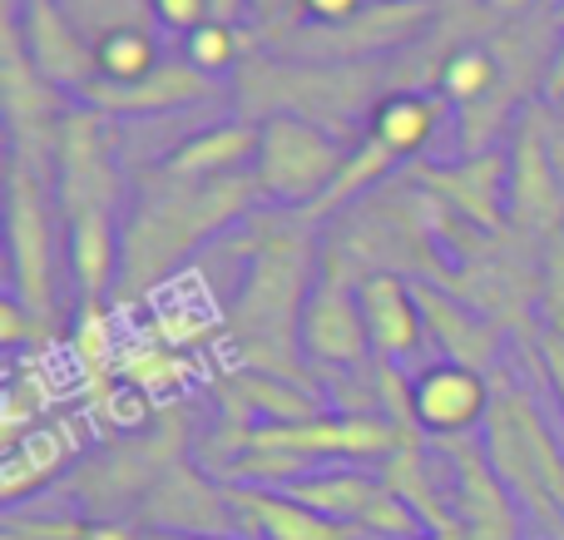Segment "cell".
<instances>
[{
  "label": "cell",
  "instance_id": "8fae6325",
  "mask_svg": "<svg viewBox=\"0 0 564 540\" xmlns=\"http://www.w3.org/2000/svg\"><path fill=\"white\" fill-rule=\"evenodd\" d=\"M367 353L371 337H367V317H361L357 283L317 273V288H312L307 307H302V357H307V367H322V377L361 372Z\"/></svg>",
  "mask_w": 564,
  "mask_h": 540
},
{
  "label": "cell",
  "instance_id": "44dd1931",
  "mask_svg": "<svg viewBox=\"0 0 564 540\" xmlns=\"http://www.w3.org/2000/svg\"><path fill=\"white\" fill-rule=\"evenodd\" d=\"M228 501H234L243 536L253 540H357V531L327 521L307 501L273 492V486H228Z\"/></svg>",
  "mask_w": 564,
  "mask_h": 540
},
{
  "label": "cell",
  "instance_id": "83f0119b",
  "mask_svg": "<svg viewBox=\"0 0 564 540\" xmlns=\"http://www.w3.org/2000/svg\"><path fill=\"white\" fill-rule=\"evenodd\" d=\"M45 407H50V392H45L40 367H20V372H10L6 397H0V452L15 446L25 432H35V426L45 422Z\"/></svg>",
  "mask_w": 564,
  "mask_h": 540
},
{
  "label": "cell",
  "instance_id": "d6986e66",
  "mask_svg": "<svg viewBox=\"0 0 564 540\" xmlns=\"http://www.w3.org/2000/svg\"><path fill=\"white\" fill-rule=\"evenodd\" d=\"M357 298H361V317H367L371 353H377L381 363H406V357H416L421 347L431 343L426 317H421V303H416V288L401 273L367 278V283H357Z\"/></svg>",
  "mask_w": 564,
  "mask_h": 540
},
{
  "label": "cell",
  "instance_id": "4316f807",
  "mask_svg": "<svg viewBox=\"0 0 564 540\" xmlns=\"http://www.w3.org/2000/svg\"><path fill=\"white\" fill-rule=\"evenodd\" d=\"M119 377L159 402V397H174V392H184V387L194 382V363L184 357V347L164 343V337L154 333V337H144V343H129L124 347Z\"/></svg>",
  "mask_w": 564,
  "mask_h": 540
},
{
  "label": "cell",
  "instance_id": "5b68a950",
  "mask_svg": "<svg viewBox=\"0 0 564 540\" xmlns=\"http://www.w3.org/2000/svg\"><path fill=\"white\" fill-rule=\"evenodd\" d=\"M0 109H6V129H10V159L30 164L35 174L55 169L59 125H65L69 105L65 89L50 85L40 75V65L30 60L15 0H6V15H0Z\"/></svg>",
  "mask_w": 564,
  "mask_h": 540
},
{
  "label": "cell",
  "instance_id": "2e32d148",
  "mask_svg": "<svg viewBox=\"0 0 564 540\" xmlns=\"http://www.w3.org/2000/svg\"><path fill=\"white\" fill-rule=\"evenodd\" d=\"M218 412H224V432H253L263 422H307L322 417L317 387H297L288 377L258 372V367H234L214 382Z\"/></svg>",
  "mask_w": 564,
  "mask_h": 540
},
{
  "label": "cell",
  "instance_id": "9a60e30c",
  "mask_svg": "<svg viewBox=\"0 0 564 540\" xmlns=\"http://www.w3.org/2000/svg\"><path fill=\"white\" fill-rule=\"evenodd\" d=\"M490 397H496V382H486V372L460 367V363H426L416 377H411L416 422L431 442L470 436L476 426H486Z\"/></svg>",
  "mask_w": 564,
  "mask_h": 540
},
{
  "label": "cell",
  "instance_id": "836d02e7",
  "mask_svg": "<svg viewBox=\"0 0 564 540\" xmlns=\"http://www.w3.org/2000/svg\"><path fill=\"white\" fill-rule=\"evenodd\" d=\"M85 540H149V531H134V526H124V521H89Z\"/></svg>",
  "mask_w": 564,
  "mask_h": 540
},
{
  "label": "cell",
  "instance_id": "7402d4cb",
  "mask_svg": "<svg viewBox=\"0 0 564 540\" xmlns=\"http://www.w3.org/2000/svg\"><path fill=\"white\" fill-rule=\"evenodd\" d=\"M258 144H263V125H253V119H228V125L198 129L184 144H174L164 154V164L178 169V174H198V179L253 174Z\"/></svg>",
  "mask_w": 564,
  "mask_h": 540
},
{
  "label": "cell",
  "instance_id": "7c38bea8",
  "mask_svg": "<svg viewBox=\"0 0 564 540\" xmlns=\"http://www.w3.org/2000/svg\"><path fill=\"white\" fill-rule=\"evenodd\" d=\"M139 521L149 526V536H228V531H243L234 501H228V486H214L188 462H174L154 486H149V496L139 501Z\"/></svg>",
  "mask_w": 564,
  "mask_h": 540
},
{
  "label": "cell",
  "instance_id": "4fadbf2b",
  "mask_svg": "<svg viewBox=\"0 0 564 540\" xmlns=\"http://www.w3.org/2000/svg\"><path fill=\"white\" fill-rule=\"evenodd\" d=\"M441 456L451 462V516H456L466 531H476L480 540H516V496L506 492V482L496 476L486 456V442L470 436H446Z\"/></svg>",
  "mask_w": 564,
  "mask_h": 540
},
{
  "label": "cell",
  "instance_id": "d590c367",
  "mask_svg": "<svg viewBox=\"0 0 564 540\" xmlns=\"http://www.w3.org/2000/svg\"><path fill=\"white\" fill-rule=\"evenodd\" d=\"M149 540H234V536H149Z\"/></svg>",
  "mask_w": 564,
  "mask_h": 540
},
{
  "label": "cell",
  "instance_id": "30bf717a",
  "mask_svg": "<svg viewBox=\"0 0 564 540\" xmlns=\"http://www.w3.org/2000/svg\"><path fill=\"white\" fill-rule=\"evenodd\" d=\"M411 184L426 198H436L451 218L480 228V234L510 228V154H500V149L466 154L460 164H416Z\"/></svg>",
  "mask_w": 564,
  "mask_h": 540
},
{
  "label": "cell",
  "instance_id": "d6a6232c",
  "mask_svg": "<svg viewBox=\"0 0 564 540\" xmlns=\"http://www.w3.org/2000/svg\"><path fill=\"white\" fill-rule=\"evenodd\" d=\"M253 15V0H208V20H224V25H243Z\"/></svg>",
  "mask_w": 564,
  "mask_h": 540
},
{
  "label": "cell",
  "instance_id": "5bb4252c",
  "mask_svg": "<svg viewBox=\"0 0 564 540\" xmlns=\"http://www.w3.org/2000/svg\"><path fill=\"white\" fill-rule=\"evenodd\" d=\"M416 288L421 317H426V337L436 343L441 363H460L476 367V372H496L500 353H506V327L496 317H486L480 307H470L466 298H456L451 288L426 283V278H411Z\"/></svg>",
  "mask_w": 564,
  "mask_h": 540
},
{
  "label": "cell",
  "instance_id": "ffe728a7",
  "mask_svg": "<svg viewBox=\"0 0 564 540\" xmlns=\"http://www.w3.org/2000/svg\"><path fill=\"white\" fill-rule=\"evenodd\" d=\"M79 456V436L75 422L55 417V422H40L35 432H25L15 446L0 452V501L15 511L25 496H35L40 486H50L69 462Z\"/></svg>",
  "mask_w": 564,
  "mask_h": 540
},
{
  "label": "cell",
  "instance_id": "9c48e42d",
  "mask_svg": "<svg viewBox=\"0 0 564 540\" xmlns=\"http://www.w3.org/2000/svg\"><path fill=\"white\" fill-rule=\"evenodd\" d=\"M510 228L540 238V244L564 228V174L555 149H550L545 105H530L516 129V149H510Z\"/></svg>",
  "mask_w": 564,
  "mask_h": 540
},
{
  "label": "cell",
  "instance_id": "7a4b0ae2",
  "mask_svg": "<svg viewBox=\"0 0 564 540\" xmlns=\"http://www.w3.org/2000/svg\"><path fill=\"white\" fill-rule=\"evenodd\" d=\"M263 198L253 174H228V179H198L178 174L164 159L134 174V198L124 208V228H119V283L115 293L124 303L154 298L188 253L214 244L234 224L253 218V204Z\"/></svg>",
  "mask_w": 564,
  "mask_h": 540
},
{
  "label": "cell",
  "instance_id": "484cf974",
  "mask_svg": "<svg viewBox=\"0 0 564 540\" xmlns=\"http://www.w3.org/2000/svg\"><path fill=\"white\" fill-rule=\"evenodd\" d=\"M159 65H164V50L149 25H115L95 35V79L105 85H134V79L154 75Z\"/></svg>",
  "mask_w": 564,
  "mask_h": 540
},
{
  "label": "cell",
  "instance_id": "277c9868",
  "mask_svg": "<svg viewBox=\"0 0 564 540\" xmlns=\"http://www.w3.org/2000/svg\"><path fill=\"white\" fill-rule=\"evenodd\" d=\"M55 208L59 224H124V169L109 115L69 109L55 149Z\"/></svg>",
  "mask_w": 564,
  "mask_h": 540
},
{
  "label": "cell",
  "instance_id": "e0dca14e",
  "mask_svg": "<svg viewBox=\"0 0 564 540\" xmlns=\"http://www.w3.org/2000/svg\"><path fill=\"white\" fill-rule=\"evenodd\" d=\"M208 95H214V79L198 65H188V55H164V65H159L154 75L134 79V85H105V79H95L79 99L109 119L115 115L144 119V115H174V109H188Z\"/></svg>",
  "mask_w": 564,
  "mask_h": 540
},
{
  "label": "cell",
  "instance_id": "d4e9b609",
  "mask_svg": "<svg viewBox=\"0 0 564 540\" xmlns=\"http://www.w3.org/2000/svg\"><path fill=\"white\" fill-rule=\"evenodd\" d=\"M431 85L441 89L446 105L476 109V105H486V99L500 95V85H506V65H500V55L490 45H456L436 65V79H431Z\"/></svg>",
  "mask_w": 564,
  "mask_h": 540
},
{
  "label": "cell",
  "instance_id": "8992f818",
  "mask_svg": "<svg viewBox=\"0 0 564 540\" xmlns=\"http://www.w3.org/2000/svg\"><path fill=\"white\" fill-rule=\"evenodd\" d=\"M347 154L351 144H341V134L322 129L317 119L273 115L263 119L253 179L263 198H273V208H312L332 188V179L341 174Z\"/></svg>",
  "mask_w": 564,
  "mask_h": 540
},
{
  "label": "cell",
  "instance_id": "cb8c5ba5",
  "mask_svg": "<svg viewBox=\"0 0 564 540\" xmlns=\"http://www.w3.org/2000/svg\"><path fill=\"white\" fill-rule=\"evenodd\" d=\"M535 357L564 412V228L545 238V273H540V317H535Z\"/></svg>",
  "mask_w": 564,
  "mask_h": 540
},
{
  "label": "cell",
  "instance_id": "ba28073f",
  "mask_svg": "<svg viewBox=\"0 0 564 540\" xmlns=\"http://www.w3.org/2000/svg\"><path fill=\"white\" fill-rule=\"evenodd\" d=\"M45 174L10 159L6 179V238H10V293L35 317L55 323V278H50V204H45Z\"/></svg>",
  "mask_w": 564,
  "mask_h": 540
},
{
  "label": "cell",
  "instance_id": "3957f363",
  "mask_svg": "<svg viewBox=\"0 0 564 540\" xmlns=\"http://www.w3.org/2000/svg\"><path fill=\"white\" fill-rule=\"evenodd\" d=\"M486 456L516 506H525L545 531L564 536V452L550 432L540 402L510 377H496L490 417L480 426Z\"/></svg>",
  "mask_w": 564,
  "mask_h": 540
},
{
  "label": "cell",
  "instance_id": "4dcf8cb0",
  "mask_svg": "<svg viewBox=\"0 0 564 540\" xmlns=\"http://www.w3.org/2000/svg\"><path fill=\"white\" fill-rule=\"evenodd\" d=\"M149 10L164 30H184V35H194L208 20V0H149Z\"/></svg>",
  "mask_w": 564,
  "mask_h": 540
},
{
  "label": "cell",
  "instance_id": "e575fe53",
  "mask_svg": "<svg viewBox=\"0 0 564 540\" xmlns=\"http://www.w3.org/2000/svg\"><path fill=\"white\" fill-rule=\"evenodd\" d=\"M490 10H500V15H520L525 6H535V0H486Z\"/></svg>",
  "mask_w": 564,
  "mask_h": 540
},
{
  "label": "cell",
  "instance_id": "f546056e",
  "mask_svg": "<svg viewBox=\"0 0 564 540\" xmlns=\"http://www.w3.org/2000/svg\"><path fill=\"white\" fill-rule=\"evenodd\" d=\"M50 337H55V323L35 317L15 293L0 298V347L6 353H20V347H35L40 353V343H50Z\"/></svg>",
  "mask_w": 564,
  "mask_h": 540
},
{
  "label": "cell",
  "instance_id": "52a82bcc",
  "mask_svg": "<svg viewBox=\"0 0 564 540\" xmlns=\"http://www.w3.org/2000/svg\"><path fill=\"white\" fill-rule=\"evenodd\" d=\"M238 446H268V452H297L307 462H387L391 452L406 446V436L381 412H337V417H307V422H263L253 432H218L214 456L238 452Z\"/></svg>",
  "mask_w": 564,
  "mask_h": 540
},
{
  "label": "cell",
  "instance_id": "f1b7e54d",
  "mask_svg": "<svg viewBox=\"0 0 564 540\" xmlns=\"http://www.w3.org/2000/svg\"><path fill=\"white\" fill-rule=\"evenodd\" d=\"M253 50V35L243 25H224V20H204L194 35H184V55L188 65H198L208 79L228 75L243 65V55Z\"/></svg>",
  "mask_w": 564,
  "mask_h": 540
},
{
  "label": "cell",
  "instance_id": "603a6c76",
  "mask_svg": "<svg viewBox=\"0 0 564 540\" xmlns=\"http://www.w3.org/2000/svg\"><path fill=\"white\" fill-rule=\"evenodd\" d=\"M446 119V99L436 89H391L371 105L367 115V134L377 139L387 154L397 159H416L421 149L436 139V125Z\"/></svg>",
  "mask_w": 564,
  "mask_h": 540
},
{
  "label": "cell",
  "instance_id": "6da1fadb",
  "mask_svg": "<svg viewBox=\"0 0 564 540\" xmlns=\"http://www.w3.org/2000/svg\"><path fill=\"white\" fill-rule=\"evenodd\" d=\"M312 228L317 224L302 208H253L238 238L248 273L228 313V347L238 367H258L297 387H317L302 357V307L317 288Z\"/></svg>",
  "mask_w": 564,
  "mask_h": 540
},
{
  "label": "cell",
  "instance_id": "1f68e13d",
  "mask_svg": "<svg viewBox=\"0 0 564 540\" xmlns=\"http://www.w3.org/2000/svg\"><path fill=\"white\" fill-rule=\"evenodd\" d=\"M292 6H297V15L317 20V25H347V20L361 15L367 0H292Z\"/></svg>",
  "mask_w": 564,
  "mask_h": 540
},
{
  "label": "cell",
  "instance_id": "ac0fdd59",
  "mask_svg": "<svg viewBox=\"0 0 564 540\" xmlns=\"http://www.w3.org/2000/svg\"><path fill=\"white\" fill-rule=\"evenodd\" d=\"M20 30H25L30 60H35L40 75L55 89L85 95V89L95 85V40H85V30L65 15L59 0H25Z\"/></svg>",
  "mask_w": 564,
  "mask_h": 540
}]
</instances>
